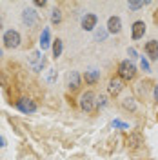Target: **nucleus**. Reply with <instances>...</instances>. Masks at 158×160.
Returning <instances> with one entry per match:
<instances>
[{
    "label": "nucleus",
    "instance_id": "nucleus-1",
    "mask_svg": "<svg viewBox=\"0 0 158 160\" xmlns=\"http://www.w3.org/2000/svg\"><path fill=\"white\" fill-rule=\"evenodd\" d=\"M118 73H120V78L131 80V78H135V75H136V68H135L133 62L124 60V62H120V66H118Z\"/></svg>",
    "mask_w": 158,
    "mask_h": 160
},
{
    "label": "nucleus",
    "instance_id": "nucleus-2",
    "mask_svg": "<svg viewBox=\"0 0 158 160\" xmlns=\"http://www.w3.org/2000/svg\"><path fill=\"white\" fill-rule=\"evenodd\" d=\"M4 46L6 48H9V49H13V48H18L20 46V35L18 31L15 29H9L4 33Z\"/></svg>",
    "mask_w": 158,
    "mask_h": 160
},
{
    "label": "nucleus",
    "instance_id": "nucleus-3",
    "mask_svg": "<svg viewBox=\"0 0 158 160\" xmlns=\"http://www.w3.org/2000/svg\"><path fill=\"white\" fill-rule=\"evenodd\" d=\"M95 93L93 91H86L82 97H80V108L84 111H93V108H95Z\"/></svg>",
    "mask_w": 158,
    "mask_h": 160
},
{
    "label": "nucleus",
    "instance_id": "nucleus-4",
    "mask_svg": "<svg viewBox=\"0 0 158 160\" xmlns=\"http://www.w3.org/2000/svg\"><path fill=\"white\" fill-rule=\"evenodd\" d=\"M96 22H98V17L93 15V13H87V15L82 18V28L86 31H93L96 28Z\"/></svg>",
    "mask_w": 158,
    "mask_h": 160
},
{
    "label": "nucleus",
    "instance_id": "nucleus-5",
    "mask_svg": "<svg viewBox=\"0 0 158 160\" xmlns=\"http://www.w3.org/2000/svg\"><path fill=\"white\" fill-rule=\"evenodd\" d=\"M18 109L22 111V113H35L37 111V104L33 102V100H29V98H22V100H18Z\"/></svg>",
    "mask_w": 158,
    "mask_h": 160
},
{
    "label": "nucleus",
    "instance_id": "nucleus-6",
    "mask_svg": "<svg viewBox=\"0 0 158 160\" xmlns=\"http://www.w3.org/2000/svg\"><path fill=\"white\" fill-rule=\"evenodd\" d=\"M37 18H38V15H37L35 9H24L22 11V20H24V24L35 26V24H37Z\"/></svg>",
    "mask_w": 158,
    "mask_h": 160
},
{
    "label": "nucleus",
    "instance_id": "nucleus-7",
    "mask_svg": "<svg viewBox=\"0 0 158 160\" xmlns=\"http://www.w3.org/2000/svg\"><path fill=\"white\" fill-rule=\"evenodd\" d=\"M144 33H146V24H144L142 20L135 22V24H133V33H131L133 40H140L144 37Z\"/></svg>",
    "mask_w": 158,
    "mask_h": 160
},
{
    "label": "nucleus",
    "instance_id": "nucleus-8",
    "mask_svg": "<svg viewBox=\"0 0 158 160\" xmlns=\"http://www.w3.org/2000/svg\"><path fill=\"white\" fill-rule=\"evenodd\" d=\"M146 53L151 60H156L158 58V42L156 40H149L146 44Z\"/></svg>",
    "mask_w": 158,
    "mask_h": 160
},
{
    "label": "nucleus",
    "instance_id": "nucleus-9",
    "mask_svg": "<svg viewBox=\"0 0 158 160\" xmlns=\"http://www.w3.org/2000/svg\"><path fill=\"white\" fill-rule=\"evenodd\" d=\"M109 93H111V95H115V97H116V95H118L120 91L124 89V82H122V78H111L109 80Z\"/></svg>",
    "mask_w": 158,
    "mask_h": 160
},
{
    "label": "nucleus",
    "instance_id": "nucleus-10",
    "mask_svg": "<svg viewBox=\"0 0 158 160\" xmlns=\"http://www.w3.org/2000/svg\"><path fill=\"white\" fill-rule=\"evenodd\" d=\"M122 29V20L118 17H111L107 20V33H120Z\"/></svg>",
    "mask_w": 158,
    "mask_h": 160
},
{
    "label": "nucleus",
    "instance_id": "nucleus-11",
    "mask_svg": "<svg viewBox=\"0 0 158 160\" xmlns=\"http://www.w3.org/2000/svg\"><path fill=\"white\" fill-rule=\"evenodd\" d=\"M49 46H51V33L47 28H44L42 29V35H40V48L42 49H47Z\"/></svg>",
    "mask_w": 158,
    "mask_h": 160
},
{
    "label": "nucleus",
    "instance_id": "nucleus-12",
    "mask_svg": "<svg viewBox=\"0 0 158 160\" xmlns=\"http://www.w3.org/2000/svg\"><path fill=\"white\" fill-rule=\"evenodd\" d=\"M67 82H69L71 89H77V88L80 86V75L77 73V71H71L69 77H67Z\"/></svg>",
    "mask_w": 158,
    "mask_h": 160
},
{
    "label": "nucleus",
    "instance_id": "nucleus-13",
    "mask_svg": "<svg viewBox=\"0 0 158 160\" xmlns=\"http://www.w3.org/2000/svg\"><path fill=\"white\" fill-rule=\"evenodd\" d=\"M100 78V73L98 71H95V69H91V71H86V82L87 84H96Z\"/></svg>",
    "mask_w": 158,
    "mask_h": 160
},
{
    "label": "nucleus",
    "instance_id": "nucleus-14",
    "mask_svg": "<svg viewBox=\"0 0 158 160\" xmlns=\"http://www.w3.org/2000/svg\"><path fill=\"white\" fill-rule=\"evenodd\" d=\"M122 106H124L126 109H129V111H136V104H135V98H131V97H127V98L122 100Z\"/></svg>",
    "mask_w": 158,
    "mask_h": 160
},
{
    "label": "nucleus",
    "instance_id": "nucleus-15",
    "mask_svg": "<svg viewBox=\"0 0 158 160\" xmlns=\"http://www.w3.org/2000/svg\"><path fill=\"white\" fill-rule=\"evenodd\" d=\"M60 55H62V40L57 38V40H55V44H53V57H55V58H58Z\"/></svg>",
    "mask_w": 158,
    "mask_h": 160
},
{
    "label": "nucleus",
    "instance_id": "nucleus-16",
    "mask_svg": "<svg viewBox=\"0 0 158 160\" xmlns=\"http://www.w3.org/2000/svg\"><path fill=\"white\" fill-rule=\"evenodd\" d=\"M42 58H44V57H40V51H33V53L29 55V62L31 64H35V66H37Z\"/></svg>",
    "mask_w": 158,
    "mask_h": 160
},
{
    "label": "nucleus",
    "instance_id": "nucleus-17",
    "mask_svg": "<svg viewBox=\"0 0 158 160\" xmlns=\"http://www.w3.org/2000/svg\"><path fill=\"white\" fill-rule=\"evenodd\" d=\"M127 144L131 146V148H138V146H140V137H138V135H133V137H129V138H127Z\"/></svg>",
    "mask_w": 158,
    "mask_h": 160
},
{
    "label": "nucleus",
    "instance_id": "nucleus-18",
    "mask_svg": "<svg viewBox=\"0 0 158 160\" xmlns=\"http://www.w3.org/2000/svg\"><path fill=\"white\" fill-rule=\"evenodd\" d=\"M60 20H62V13H60V9H53L51 22H53V24H60Z\"/></svg>",
    "mask_w": 158,
    "mask_h": 160
},
{
    "label": "nucleus",
    "instance_id": "nucleus-19",
    "mask_svg": "<svg viewBox=\"0 0 158 160\" xmlns=\"http://www.w3.org/2000/svg\"><path fill=\"white\" fill-rule=\"evenodd\" d=\"M106 37H107V31L102 29V28H100V29L96 31V33H95V38L100 40V42H102V40H106Z\"/></svg>",
    "mask_w": 158,
    "mask_h": 160
},
{
    "label": "nucleus",
    "instance_id": "nucleus-20",
    "mask_svg": "<svg viewBox=\"0 0 158 160\" xmlns=\"http://www.w3.org/2000/svg\"><path fill=\"white\" fill-rule=\"evenodd\" d=\"M149 2H129V9H140L144 6H147Z\"/></svg>",
    "mask_w": 158,
    "mask_h": 160
},
{
    "label": "nucleus",
    "instance_id": "nucleus-21",
    "mask_svg": "<svg viewBox=\"0 0 158 160\" xmlns=\"http://www.w3.org/2000/svg\"><path fill=\"white\" fill-rule=\"evenodd\" d=\"M113 128H120V129H129V124L122 122V120H113Z\"/></svg>",
    "mask_w": 158,
    "mask_h": 160
},
{
    "label": "nucleus",
    "instance_id": "nucleus-22",
    "mask_svg": "<svg viewBox=\"0 0 158 160\" xmlns=\"http://www.w3.org/2000/svg\"><path fill=\"white\" fill-rule=\"evenodd\" d=\"M140 64H142V69H144V71H151V68H149V62L146 58H142V62H140Z\"/></svg>",
    "mask_w": 158,
    "mask_h": 160
},
{
    "label": "nucleus",
    "instance_id": "nucleus-23",
    "mask_svg": "<svg viewBox=\"0 0 158 160\" xmlns=\"http://www.w3.org/2000/svg\"><path fill=\"white\" fill-rule=\"evenodd\" d=\"M55 73H57L55 69H49V73H47V80H49V82H53V80H55Z\"/></svg>",
    "mask_w": 158,
    "mask_h": 160
},
{
    "label": "nucleus",
    "instance_id": "nucleus-24",
    "mask_svg": "<svg viewBox=\"0 0 158 160\" xmlns=\"http://www.w3.org/2000/svg\"><path fill=\"white\" fill-rule=\"evenodd\" d=\"M35 6H38V8H44V6H46V0H35Z\"/></svg>",
    "mask_w": 158,
    "mask_h": 160
},
{
    "label": "nucleus",
    "instance_id": "nucleus-25",
    "mask_svg": "<svg viewBox=\"0 0 158 160\" xmlns=\"http://www.w3.org/2000/svg\"><path fill=\"white\" fill-rule=\"evenodd\" d=\"M127 55L131 57V58H135V57H136V51L135 49H127Z\"/></svg>",
    "mask_w": 158,
    "mask_h": 160
},
{
    "label": "nucleus",
    "instance_id": "nucleus-26",
    "mask_svg": "<svg viewBox=\"0 0 158 160\" xmlns=\"http://www.w3.org/2000/svg\"><path fill=\"white\" fill-rule=\"evenodd\" d=\"M98 106H106V98L104 97H98Z\"/></svg>",
    "mask_w": 158,
    "mask_h": 160
},
{
    "label": "nucleus",
    "instance_id": "nucleus-27",
    "mask_svg": "<svg viewBox=\"0 0 158 160\" xmlns=\"http://www.w3.org/2000/svg\"><path fill=\"white\" fill-rule=\"evenodd\" d=\"M153 93H155V98H156V102H158V86H155V91H153Z\"/></svg>",
    "mask_w": 158,
    "mask_h": 160
},
{
    "label": "nucleus",
    "instance_id": "nucleus-28",
    "mask_svg": "<svg viewBox=\"0 0 158 160\" xmlns=\"http://www.w3.org/2000/svg\"><path fill=\"white\" fill-rule=\"evenodd\" d=\"M4 146H6V140H4L2 137H0V148H4Z\"/></svg>",
    "mask_w": 158,
    "mask_h": 160
},
{
    "label": "nucleus",
    "instance_id": "nucleus-29",
    "mask_svg": "<svg viewBox=\"0 0 158 160\" xmlns=\"http://www.w3.org/2000/svg\"><path fill=\"white\" fill-rule=\"evenodd\" d=\"M0 26H2V20H0Z\"/></svg>",
    "mask_w": 158,
    "mask_h": 160
},
{
    "label": "nucleus",
    "instance_id": "nucleus-30",
    "mask_svg": "<svg viewBox=\"0 0 158 160\" xmlns=\"http://www.w3.org/2000/svg\"><path fill=\"white\" fill-rule=\"evenodd\" d=\"M0 57H2V51H0Z\"/></svg>",
    "mask_w": 158,
    "mask_h": 160
}]
</instances>
